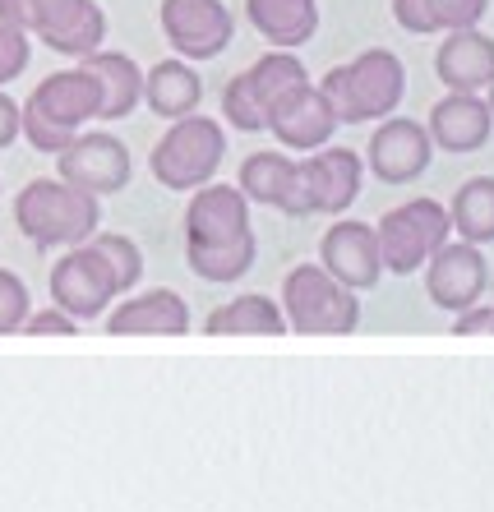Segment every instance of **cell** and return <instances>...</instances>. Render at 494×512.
Instances as JSON below:
<instances>
[{"instance_id": "obj_23", "label": "cell", "mask_w": 494, "mask_h": 512, "mask_svg": "<svg viewBox=\"0 0 494 512\" xmlns=\"http://www.w3.org/2000/svg\"><path fill=\"white\" fill-rule=\"evenodd\" d=\"M245 19L268 47L296 51L319 33V0H245Z\"/></svg>"}, {"instance_id": "obj_20", "label": "cell", "mask_w": 494, "mask_h": 512, "mask_svg": "<svg viewBox=\"0 0 494 512\" xmlns=\"http://www.w3.org/2000/svg\"><path fill=\"white\" fill-rule=\"evenodd\" d=\"M111 337H185L190 333V305L171 286H153L139 296H125L107 310Z\"/></svg>"}, {"instance_id": "obj_33", "label": "cell", "mask_w": 494, "mask_h": 512, "mask_svg": "<svg viewBox=\"0 0 494 512\" xmlns=\"http://www.w3.org/2000/svg\"><path fill=\"white\" fill-rule=\"evenodd\" d=\"M393 24H398L402 33H421V37L434 33V19H430V5H425V0H393Z\"/></svg>"}, {"instance_id": "obj_19", "label": "cell", "mask_w": 494, "mask_h": 512, "mask_svg": "<svg viewBox=\"0 0 494 512\" xmlns=\"http://www.w3.org/2000/svg\"><path fill=\"white\" fill-rule=\"evenodd\" d=\"M236 190L250 199V208L259 203V208H278V213H287V217H310L301 162L287 153H250L241 162Z\"/></svg>"}, {"instance_id": "obj_16", "label": "cell", "mask_w": 494, "mask_h": 512, "mask_svg": "<svg viewBox=\"0 0 494 512\" xmlns=\"http://www.w3.org/2000/svg\"><path fill=\"white\" fill-rule=\"evenodd\" d=\"M301 180H305V203L310 213H324V217H342L356 203L361 194V180H365V157L356 148H314L305 153L301 162Z\"/></svg>"}, {"instance_id": "obj_8", "label": "cell", "mask_w": 494, "mask_h": 512, "mask_svg": "<svg viewBox=\"0 0 494 512\" xmlns=\"http://www.w3.org/2000/svg\"><path fill=\"white\" fill-rule=\"evenodd\" d=\"M56 176L74 190H88L97 199L107 194H121L134 176V162H130V148H125L116 134L107 130H79L61 153H56Z\"/></svg>"}, {"instance_id": "obj_25", "label": "cell", "mask_w": 494, "mask_h": 512, "mask_svg": "<svg viewBox=\"0 0 494 512\" xmlns=\"http://www.w3.org/2000/svg\"><path fill=\"white\" fill-rule=\"evenodd\" d=\"M204 333L208 337H282L287 333V319H282V305L268 296H236L227 305H217L213 314L204 319Z\"/></svg>"}, {"instance_id": "obj_26", "label": "cell", "mask_w": 494, "mask_h": 512, "mask_svg": "<svg viewBox=\"0 0 494 512\" xmlns=\"http://www.w3.org/2000/svg\"><path fill=\"white\" fill-rule=\"evenodd\" d=\"M453 236L471 245H494V176H471L448 203Z\"/></svg>"}, {"instance_id": "obj_36", "label": "cell", "mask_w": 494, "mask_h": 512, "mask_svg": "<svg viewBox=\"0 0 494 512\" xmlns=\"http://www.w3.org/2000/svg\"><path fill=\"white\" fill-rule=\"evenodd\" d=\"M0 24H10V28H24L33 24V0H0Z\"/></svg>"}, {"instance_id": "obj_6", "label": "cell", "mask_w": 494, "mask_h": 512, "mask_svg": "<svg viewBox=\"0 0 494 512\" xmlns=\"http://www.w3.org/2000/svg\"><path fill=\"white\" fill-rule=\"evenodd\" d=\"M374 240H379V259H384V273L411 277L421 273L425 259H430L439 245L453 240V222H448V208L439 199H407L402 208H388L379 222H374Z\"/></svg>"}, {"instance_id": "obj_34", "label": "cell", "mask_w": 494, "mask_h": 512, "mask_svg": "<svg viewBox=\"0 0 494 512\" xmlns=\"http://www.w3.org/2000/svg\"><path fill=\"white\" fill-rule=\"evenodd\" d=\"M453 333H458V337H485V333H494V305L476 300V305L458 310V314H453Z\"/></svg>"}, {"instance_id": "obj_5", "label": "cell", "mask_w": 494, "mask_h": 512, "mask_svg": "<svg viewBox=\"0 0 494 512\" xmlns=\"http://www.w3.org/2000/svg\"><path fill=\"white\" fill-rule=\"evenodd\" d=\"M222 157H227V134L217 125L213 116H181L171 120L167 134L153 143V153H148V171L162 190H176V194H190L208 180H217V167H222Z\"/></svg>"}, {"instance_id": "obj_22", "label": "cell", "mask_w": 494, "mask_h": 512, "mask_svg": "<svg viewBox=\"0 0 494 512\" xmlns=\"http://www.w3.org/2000/svg\"><path fill=\"white\" fill-rule=\"evenodd\" d=\"M79 65L97 79V97H102V102H97V120L134 116V107L144 102V70H139L125 51L97 47L93 56H84Z\"/></svg>"}, {"instance_id": "obj_27", "label": "cell", "mask_w": 494, "mask_h": 512, "mask_svg": "<svg viewBox=\"0 0 494 512\" xmlns=\"http://www.w3.org/2000/svg\"><path fill=\"white\" fill-rule=\"evenodd\" d=\"M254 254H259V240L254 236L236 240V245H185L190 273L204 277V282H241L254 268Z\"/></svg>"}, {"instance_id": "obj_13", "label": "cell", "mask_w": 494, "mask_h": 512, "mask_svg": "<svg viewBox=\"0 0 494 512\" xmlns=\"http://www.w3.org/2000/svg\"><path fill=\"white\" fill-rule=\"evenodd\" d=\"M425 296L434 300V310H448L458 314L467 305L485 296V286H490V268H485V254L481 245H471V240H448L439 250L425 259Z\"/></svg>"}, {"instance_id": "obj_2", "label": "cell", "mask_w": 494, "mask_h": 512, "mask_svg": "<svg viewBox=\"0 0 494 512\" xmlns=\"http://www.w3.org/2000/svg\"><path fill=\"white\" fill-rule=\"evenodd\" d=\"M14 227L24 231V240H33L37 250H70L102 227V199L65 185L61 176L28 180L14 199Z\"/></svg>"}, {"instance_id": "obj_17", "label": "cell", "mask_w": 494, "mask_h": 512, "mask_svg": "<svg viewBox=\"0 0 494 512\" xmlns=\"http://www.w3.org/2000/svg\"><path fill=\"white\" fill-rule=\"evenodd\" d=\"M268 134H273L282 148H291V153H314V148L333 143L338 116L328 107V97L319 93V84L305 79V84H296L278 107L268 111Z\"/></svg>"}, {"instance_id": "obj_4", "label": "cell", "mask_w": 494, "mask_h": 512, "mask_svg": "<svg viewBox=\"0 0 494 512\" xmlns=\"http://www.w3.org/2000/svg\"><path fill=\"white\" fill-rule=\"evenodd\" d=\"M282 319L301 337H347L361 328V296L319 263H296L282 277Z\"/></svg>"}, {"instance_id": "obj_35", "label": "cell", "mask_w": 494, "mask_h": 512, "mask_svg": "<svg viewBox=\"0 0 494 512\" xmlns=\"http://www.w3.org/2000/svg\"><path fill=\"white\" fill-rule=\"evenodd\" d=\"M14 139H19V102L0 88V153H5Z\"/></svg>"}, {"instance_id": "obj_32", "label": "cell", "mask_w": 494, "mask_h": 512, "mask_svg": "<svg viewBox=\"0 0 494 512\" xmlns=\"http://www.w3.org/2000/svg\"><path fill=\"white\" fill-rule=\"evenodd\" d=\"M19 333H28V337H74L79 333V319H70L65 310H28V319H24V328Z\"/></svg>"}, {"instance_id": "obj_24", "label": "cell", "mask_w": 494, "mask_h": 512, "mask_svg": "<svg viewBox=\"0 0 494 512\" xmlns=\"http://www.w3.org/2000/svg\"><path fill=\"white\" fill-rule=\"evenodd\" d=\"M204 102V79L194 74L190 60L171 56V60H157L153 70L144 74V107L162 120H181L194 116Z\"/></svg>"}, {"instance_id": "obj_11", "label": "cell", "mask_w": 494, "mask_h": 512, "mask_svg": "<svg viewBox=\"0 0 494 512\" xmlns=\"http://www.w3.org/2000/svg\"><path fill=\"white\" fill-rule=\"evenodd\" d=\"M434 162V143L425 134L421 120H407V116H384L374 120V134L365 143V167H370L374 180L384 185H411L421 180Z\"/></svg>"}, {"instance_id": "obj_15", "label": "cell", "mask_w": 494, "mask_h": 512, "mask_svg": "<svg viewBox=\"0 0 494 512\" xmlns=\"http://www.w3.org/2000/svg\"><path fill=\"white\" fill-rule=\"evenodd\" d=\"M245 236H254L250 199L236 185L208 180V185L190 190V203H185V245H236Z\"/></svg>"}, {"instance_id": "obj_12", "label": "cell", "mask_w": 494, "mask_h": 512, "mask_svg": "<svg viewBox=\"0 0 494 512\" xmlns=\"http://www.w3.org/2000/svg\"><path fill=\"white\" fill-rule=\"evenodd\" d=\"M28 37H37L56 56L84 60L107 42V14L97 0H33Z\"/></svg>"}, {"instance_id": "obj_28", "label": "cell", "mask_w": 494, "mask_h": 512, "mask_svg": "<svg viewBox=\"0 0 494 512\" xmlns=\"http://www.w3.org/2000/svg\"><path fill=\"white\" fill-rule=\"evenodd\" d=\"M88 245L107 259L111 277H116V291L130 296L134 286H139V277H144V254H139V245H134L130 236H121V231H93Z\"/></svg>"}, {"instance_id": "obj_18", "label": "cell", "mask_w": 494, "mask_h": 512, "mask_svg": "<svg viewBox=\"0 0 494 512\" xmlns=\"http://www.w3.org/2000/svg\"><path fill=\"white\" fill-rule=\"evenodd\" d=\"M421 125L439 153L462 157V153L485 148V139H490V130H494V111H490V102H485V93H448L425 111Z\"/></svg>"}, {"instance_id": "obj_7", "label": "cell", "mask_w": 494, "mask_h": 512, "mask_svg": "<svg viewBox=\"0 0 494 512\" xmlns=\"http://www.w3.org/2000/svg\"><path fill=\"white\" fill-rule=\"evenodd\" d=\"M305 79H310V70L301 65L296 51H278V47L264 51L250 70H241L227 88H222V116L245 134H264L268 111L278 107L296 84H305Z\"/></svg>"}, {"instance_id": "obj_14", "label": "cell", "mask_w": 494, "mask_h": 512, "mask_svg": "<svg viewBox=\"0 0 494 512\" xmlns=\"http://www.w3.org/2000/svg\"><path fill=\"white\" fill-rule=\"evenodd\" d=\"M319 268L328 277H338L342 286H351L356 296L374 291L379 277H384V259H379V240H374L370 222H356V217H338L333 227L319 240Z\"/></svg>"}, {"instance_id": "obj_9", "label": "cell", "mask_w": 494, "mask_h": 512, "mask_svg": "<svg viewBox=\"0 0 494 512\" xmlns=\"http://www.w3.org/2000/svg\"><path fill=\"white\" fill-rule=\"evenodd\" d=\"M121 300L116 291V277H111L107 259L93 250V245H70L61 254V263L51 268V305L65 310L70 319H102Z\"/></svg>"}, {"instance_id": "obj_10", "label": "cell", "mask_w": 494, "mask_h": 512, "mask_svg": "<svg viewBox=\"0 0 494 512\" xmlns=\"http://www.w3.org/2000/svg\"><path fill=\"white\" fill-rule=\"evenodd\" d=\"M162 37L181 60H217L236 37V19L222 0H162Z\"/></svg>"}, {"instance_id": "obj_31", "label": "cell", "mask_w": 494, "mask_h": 512, "mask_svg": "<svg viewBox=\"0 0 494 512\" xmlns=\"http://www.w3.org/2000/svg\"><path fill=\"white\" fill-rule=\"evenodd\" d=\"M28 60H33V42H28V33L24 28L0 24V88L14 84V79L28 70Z\"/></svg>"}, {"instance_id": "obj_1", "label": "cell", "mask_w": 494, "mask_h": 512, "mask_svg": "<svg viewBox=\"0 0 494 512\" xmlns=\"http://www.w3.org/2000/svg\"><path fill=\"white\" fill-rule=\"evenodd\" d=\"M319 93L328 97L338 125H374V120L393 116L402 107L407 70H402V60L388 47H365L347 65H333L319 79Z\"/></svg>"}, {"instance_id": "obj_30", "label": "cell", "mask_w": 494, "mask_h": 512, "mask_svg": "<svg viewBox=\"0 0 494 512\" xmlns=\"http://www.w3.org/2000/svg\"><path fill=\"white\" fill-rule=\"evenodd\" d=\"M434 19V33H453V28H476L490 10V0H425Z\"/></svg>"}, {"instance_id": "obj_29", "label": "cell", "mask_w": 494, "mask_h": 512, "mask_svg": "<svg viewBox=\"0 0 494 512\" xmlns=\"http://www.w3.org/2000/svg\"><path fill=\"white\" fill-rule=\"evenodd\" d=\"M28 310H33V296H28V286L19 273L10 268H0V337H10L24 328Z\"/></svg>"}, {"instance_id": "obj_21", "label": "cell", "mask_w": 494, "mask_h": 512, "mask_svg": "<svg viewBox=\"0 0 494 512\" xmlns=\"http://www.w3.org/2000/svg\"><path fill=\"white\" fill-rule=\"evenodd\" d=\"M434 74L448 93H485L494 79V37L481 28H453L434 51Z\"/></svg>"}, {"instance_id": "obj_37", "label": "cell", "mask_w": 494, "mask_h": 512, "mask_svg": "<svg viewBox=\"0 0 494 512\" xmlns=\"http://www.w3.org/2000/svg\"><path fill=\"white\" fill-rule=\"evenodd\" d=\"M485 102H490V111H494V79H490V88H485Z\"/></svg>"}, {"instance_id": "obj_3", "label": "cell", "mask_w": 494, "mask_h": 512, "mask_svg": "<svg viewBox=\"0 0 494 512\" xmlns=\"http://www.w3.org/2000/svg\"><path fill=\"white\" fill-rule=\"evenodd\" d=\"M97 79L74 65V70L47 74L42 84L33 88L24 107H19V134L33 143L37 153H61L74 134L84 130L88 120H97Z\"/></svg>"}]
</instances>
